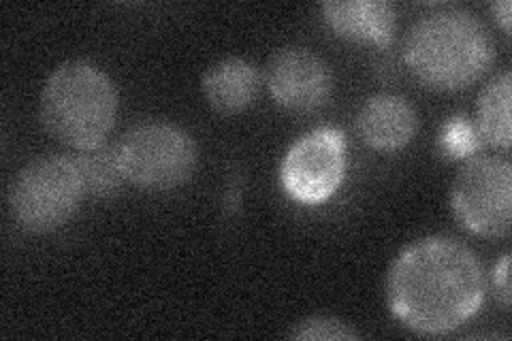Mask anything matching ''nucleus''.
<instances>
[{
    "mask_svg": "<svg viewBox=\"0 0 512 341\" xmlns=\"http://www.w3.org/2000/svg\"><path fill=\"white\" fill-rule=\"evenodd\" d=\"M485 271L478 256L453 237L431 235L397 254L387 275L391 314L421 335H446L483 307Z\"/></svg>",
    "mask_w": 512,
    "mask_h": 341,
    "instance_id": "obj_1",
    "label": "nucleus"
},
{
    "mask_svg": "<svg viewBox=\"0 0 512 341\" xmlns=\"http://www.w3.org/2000/svg\"><path fill=\"white\" fill-rule=\"evenodd\" d=\"M404 62L429 90H466L491 67V35L466 9L431 11L408 30Z\"/></svg>",
    "mask_w": 512,
    "mask_h": 341,
    "instance_id": "obj_2",
    "label": "nucleus"
},
{
    "mask_svg": "<svg viewBox=\"0 0 512 341\" xmlns=\"http://www.w3.org/2000/svg\"><path fill=\"white\" fill-rule=\"evenodd\" d=\"M39 113L47 133L82 152L105 143L116 124L118 94L96 64L69 60L47 77Z\"/></svg>",
    "mask_w": 512,
    "mask_h": 341,
    "instance_id": "obj_3",
    "label": "nucleus"
},
{
    "mask_svg": "<svg viewBox=\"0 0 512 341\" xmlns=\"http://www.w3.org/2000/svg\"><path fill=\"white\" fill-rule=\"evenodd\" d=\"M84 192L73 158L41 156L13 177L7 201L22 229L52 233L75 216Z\"/></svg>",
    "mask_w": 512,
    "mask_h": 341,
    "instance_id": "obj_4",
    "label": "nucleus"
},
{
    "mask_svg": "<svg viewBox=\"0 0 512 341\" xmlns=\"http://www.w3.org/2000/svg\"><path fill=\"white\" fill-rule=\"evenodd\" d=\"M124 180L141 190L165 192L186 184L197 169V145L169 122L133 126L118 143Z\"/></svg>",
    "mask_w": 512,
    "mask_h": 341,
    "instance_id": "obj_5",
    "label": "nucleus"
},
{
    "mask_svg": "<svg viewBox=\"0 0 512 341\" xmlns=\"http://www.w3.org/2000/svg\"><path fill=\"white\" fill-rule=\"evenodd\" d=\"M451 207L457 220L485 239L506 237L512 222V167L502 156H472L455 177Z\"/></svg>",
    "mask_w": 512,
    "mask_h": 341,
    "instance_id": "obj_6",
    "label": "nucleus"
},
{
    "mask_svg": "<svg viewBox=\"0 0 512 341\" xmlns=\"http://www.w3.org/2000/svg\"><path fill=\"white\" fill-rule=\"evenodd\" d=\"M346 152V137L338 128L323 126L299 137L288 148L280 169L288 197L303 205H318L333 197L344 182Z\"/></svg>",
    "mask_w": 512,
    "mask_h": 341,
    "instance_id": "obj_7",
    "label": "nucleus"
},
{
    "mask_svg": "<svg viewBox=\"0 0 512 341\" xmlns=\"http://www.w3.org/2000/svg\"><path fill=\"white\" fill-rule=\"evenodd\" d=\"M265 84L278 107L310 113L327 105L333 75L329 64L308 47H282L267 62Z\"/></svg>",
    "mask_w": 512,
    "mask_h": 341,
    "instance_id": "obj_8",
    "label": "nucleus"
},
{
    "mask_svg": "<svg viewBox=\"0 0 512 341\" xmlns=\"http://www.w3.org/2000/svg\"><path fill=\"white\" fill-rule=\"evenodd\" d=\"M419 128L414 105L399 94H374L357 116V131L365 145L378 152H395L408 145Z\"/></svg>",
    "mask_w": 512,
    "mask_h": 341,
    "instance_id": "obj_9",
    "label": "nucleus"
},
{
    "mask_svg": "<svg viewBox=\"0 0 512 341\" xmlns=\"http://www.w3.org/2000/svg\"><path fill=\"white\" fill-rule=\"evenodd\" d=\"M320 11L344 39L387 45L395 32V9L384 0H331Z\"/></svg>",
    "mask_w": 512,
    "mask_h": 341,
    "instance_id": "obj_10",
    "label": "nucleus"
},
{
    "mask_svg": "<svg viewBox=\"0 0 512 341\" xmlns=\"http://www.w3.org/2000/svg\"><path fill=\"white\" fill-rule=\"evenodd\" d=\"M261 77L252 62L244 58H224L207 69L201 79L205 101L224 116L244 111L259 94Z\"/></svg>",
    "mask_w": 512,
    "mask_h": 341,
    "instance_id": "obj_11",
    "label": "nucleus"
},
{
    "mask_svg": "<svg viewBox=\"0 0 512 341\" xmlns=\"http://www.w3.org/2000/svg\"><path fill=\"white\" fill-rule=\"evenodd\" d=\"M510 101H512V77L510 71L495 75L483 88L476 103L478 133L495 148H510Z\"/></svg>",
    "mask_w": 512,
    "mask_h": 341,
    "instance_id": "obj_12",
    "label": "nucleus"
},
{
    "mask_svg": "<svg viewBox=\"0 0 512 341\" xmlns=\"http://www.w3.org/2000/svg\"><path fill=\"white\" fill-rule=\"evenodd\" d=\"M75 160L79 177L84 182V190L96 197H107L114 194L124 180V173L120 167L118 148L111 145H96V148L82 150Z\"/></svg>",
    "mask_w": 512,
    "mask_h": 341,
    "instance_id": "obj_13",
    "label": "nucleus"
},
{
    "mask_svg": "<svg viewBox=\"0 0 512 341\" xmlns=\"http://www.w3.org/2000/svg\"><path fill=\"white\" fill-rule=\"evenodd\" d=\"M288 337L295 341H350L359 339V333L348 322L333 316H310L297 322L288 331Z\"/></svg>",
    "mask_w": 512,
    "mask_h": 341,
    "instance_id": "obj_14",
    "label": "nucleus"
},
{
    "mask_svg": "<svg viewBox=\"0 0 512 341\" xmlns=\"http://www.w3.org/2000/svg\"><path fill=\"white\" fill-rule=\"evenodd\" d=\"M440 148L451 158H466L478 150L476 133L466 122V118H453L444 124L440 135Z\"/></svg>",
    "mask_w": 512,
    "mask_h": 341,
    "instance_id": "obj_15",
    "label": "nucleus"
},
{
    "mask_svg": "<svg viewBox=\"0 0 512 341\" xmlns=\"http://www.w3.org/2000/svg\"><path fill=\"white\" fill-rule=\"evenodd\" d=\"M493 288L504 310H510V254H504L493 267Z\"/></svg>",
    "mask_w": 512,
    "mask_h": 341,
    "instance_id": "obj_16",
    "label": "nucleus"
},
{
    "mask_svg": "<svg viewBox=\"0 0 512 341\" xmlns=\"http://www.w3.org/2000/svg\"><path fill=\"white\" fill-rule=\"evenodd\" d=\"M491 11L495 15V20L500 22L502 30L506 32V35H510V11H512L510 0H498V3L491 5Z\"/></svg>",
    "mask_w": 512,
    "mask_h": 341,
    "instance_id": "obj_17",
    "label": "nucleus"
}]
</instances>
